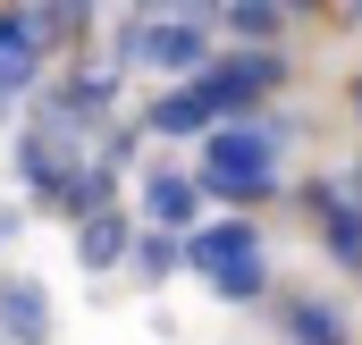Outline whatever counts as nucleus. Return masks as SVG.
Returning a JSON list of instances; mask_svg holds the SVG:
<instances>
[{"mask_svg": "<svg viewBox=\"0 0 362 345\" xmlns=\"http://www.w3.org/2000/svg\"><path fill=\"white\" fill-rule=\"evenodd\" d=\"M135 261H144V278H169V269L185 261V245H169V236H144V245H135Z\"/></svg>", "mask_w": 362, "mask_h": 345, "instance_id": "obj_14", "label": "nucleus"}, {"mask_svg": "<svg viewBox=\"0 0 362 345\" xmlns=\"http://www.w3.org/2000/svg\"><path fill=\"white\" fill-rule=\"evenodd\" d=\"M144 127L177 144V135H211V127H219V110H211V93H202V85H169L152 110H144Z\"/></svg>", "mask_w": 362, "mask_h": 345, "instance_id": "obj_9", "label": "nucleus"}, {"mask_svg": "<svg viewBox=\"0 0 362 345\" xmlns=\"http://www.w3.org/2000/svg\"><path fill=\"white\" fill-rule=\"evenodd\" d=\"M185 261L228 295V303H253V295H270V261H262V228L253 219H219V228H194V245Z\"/></svg>", "mask_w": 362, "mask_h": 345, "instance_id": "obj_2", "label": "nucleus"}, {"mask_svg": "<svg viewBox=\"0 0 362 345\" xmlns=\"http://www.w3.org/2000/svg\"><path fill=\"white\" fill-rule=\"evenodd\" d=\"M194 211H202V185L185 169H152L144 177V219L152 228H194Z\"/></svg>", "mask_w": 362, "mask_h": 345, "instance_id": "obj_10", "label": "nucleus"}, {"mask_svg": "<svg viewBox=\"0 0 362 345\" xmlns=\"http://www.w3.org/2000/svg\"><path fill=\"white\" fill-rule=\"evenodd\" d=\"M0 110H8V101H0Z\"/></svg>", "mask_w": 362, "mask_h": 345, "instance_id": "obj_17", "label": "nucleus"}, {"mask_svg": "<svg viewBox=\"0 0 362 345\" xmlns=\"http://www.w3.org/2000/svg\"><path fill=\"white\" fill-rule=\"evenodd\" d=\"M354 110H362V76H354Z\"/></svg>", "mask_w": 362, "mask_h": 345, "instance_id": "obj_15", "label": "nucleus"}, {"mask_svg": "<svg viewBox=\"0 0 362 345\" xmlns=\"http://www.w3.org/2000/svg\"><path fill=\"white\" fill-rule=\"evenodd\" d=\"M127 253H135V228H127V211H93L85 228H76V261H85V269H118Z\"/></svg>", "mask_w": 362, "mask_h": 345, "instance_id": "obj_12", "label": "nucleus"}, {"mask_svg": "<svg viewBox=\"0 0 362 345\" xmlns=\"http://www.w3.org/2000/svg\"><path fill=\"white\" fill-rule=\"evenodd\" d=\"M211 25H228V34H236V51H278V34H286L295 17L270 8V0H228V8H211Z\"/></svg>", "mask_w": 362, "mask_h": 345, "instance_id": "obj_11", "label": "nucleus"}, {"mask_svg": "<svg viewBox=\"0 0 362 345\" xmlns=\"http://www.w3.org/2000/svg\"><path fill=\"white\" fill-rule=\"evenodd\" d=\"M110 101H118V85H110V76H93V68H76V76H59V85H51V101H42L34 118H42L51 135H68V144H76L85 127H110Z\"/></svg>", "mask_w": 362, "mask_h": 345, "instance_id": "obj_5", "label": "nucleus"}, {"mask_svg": "<svg viewBox=\"0 0 362 345\" xmlns=\"http://www.w3.org/2000/svg\"><path fill=\"white\" fill-rule=\"evenodd\" d=\"M286 337L295 345H346V312L329 303V295H286Z\"/></svg>", "mask_w": 362, "mask_h": 345, "instance_id": "obj_13", "label": "nucleus"}, {"mask_svg": "<svg viewBox=\"0 0 362 345\" xmlns=\"http://www.w3.org/2000/svg\"><path fill=\"white\" fill-rule=\"evenodd\" d=\"M303 202L320 211V228H329V253L346 261V269H362V202H346V185H303Z\"/></svg>", "mask_w": 362, "mask_h": 345, "instance_id": "obj_8", "label": "nucleus"}, {"mask_svg": "<svg viewBox=\"0 0 362 345\" xmlns=\"http://www.w3.org/2000/svg\"><path fill=\"white\" fill-rule=\"evenodd\" d=\"M76 169H85V152H76L68 135H51L42 118H34V127L17 135V177H25V194H34V202H59Z\"/></svg>", "mask_w": 362, "mask_h": 345, "instance_id": "obj_6", "label": "nucleus"}, {"mask_svg": "<svg viewBox=\"0 0 362 345\" xmlns=\"http://www.w3.org/2000/svg\"><path fill=\"white\" fill-rule=\"evenodd\" d=\"M0 345H51V295L34 278L0 286Z\"/></svg>", "mask_w": 362, "mask_h": 345, "instance_id": "obj_7", "label": "nucleus"}, {"mask_svg": "<svg viewBox=\"0 0 362 345\" xmlns=\"http://www.w3.org/2000/svg\"><path fill=\"white\" fill-rule=\"evenodd\" d=\"M194 185L219 194V202H270V194H278V127H253V118L211 127Z\"/></svg>", "mask_w": 362, "mask_h": 345, "instance_id": "obj_1", "label": "nucleus"}, {"mask_svg": "<svg viewBox=\"0 0 362 345\" xmlns=\"http://www.w3.org/2000/svg\"><path fill=\"white\" fill-rule=\"evenodd\" d=\"M0 236H8V228H0Z\"/></svg>", "mask_w": 362, "mask_h": 345, "instance_id": "obj_16", "label": "nucleus"}, {"mask_svg": "<svg viewBox=\"0 0 362 345\" xmlns=\"http://www.w3.org/2000/svg\"><path fill=\"white\" fill-rule=\"evenodd\" d=\"M127 51H135V59H152L160 76L194 85V76L211 68V17H194V8H177V17H135Z\"/></svg>", "mask_w": 362, "mask_h": 345, "instance_id": "obj_3", "label": "nucleus"}, {"mask_svg": "<svg viewBox=\"0 0 362 345\" xmlns=\"http://www.w3.org/2000/svg\"><path fill=\"white\" fill-rule=\"evenodd\" d=\"M194 85L211 93L219 118H253L270 93H286V59H278V51H228V59H211Z\"/></svg>", "mask_w": 362, "mask_h": 345, "instance_id": "obj_4", "label": "nucleus"}]
</instances>
